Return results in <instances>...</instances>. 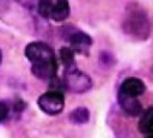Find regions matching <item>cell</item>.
Returning <instances> with one entry per match:
<instances>
[{
	"label": "cell",
	"instance_id": "1",
	"mask_svg": "<svg viewBox=\"0 0 153 138\" xmlns=\"http://www.w3.org/2000/svg\"><path fill=\"white\" fill-rule=\"evenodd\" d=\"M25 55L31 62L32 73L42 80H53L56 77L57 64L54 50L44 42H31L25 48Z\"/></svg>",
	"mask_w": 153,
	"mask_h": 138
},
{
	"label": "cell",
	"instance_id": "2",
	"mask_svg": "<svg viewBox=\"0 0 153 138\" xmlns=\"http://www.w3.org/2000/svg\"><path fill=\"white\" fill-rule=\"evenodd\" d=\"M124 30L141 40H146L151 32V20L147 13L141 8H131L128 11V14L123 24Z\"/></svg>",
	"mask_w": 153,
	"mask_h": 138
},
{
	"label": "cell",
	"instance_id": "3",
	"mask_svg": "<svg viewBox=\"0 0 153 138\" xmlns=\"http://www.w3.org/2000/svg\"><path fill=\"white\" fill-rule=\"evenodd\" d=\"M63 85L66 86V89H68L72 92L81 94L91 89L92 80L86 73L81 72L74 66H71V67H67L65 71Z\"/></svg>",
	"mask_w": 153,
	"mask_h": 138
},
{
	"label": "cell",
	"instance_id": "4",
	"mask_svg": "<svg viewBox=\"0 0 153 138\" xmlns=\"http://www.w3.org/2000/svg\"><path fill=\"white\" fill-rule=\"evenodd\" d=\"M38 107L49 115H56L62 112L65 106V97L63 95L57 90H50L48 92H44L42 96H39Z\"/></svg>",
	"mask_w": 153,
	"mask_h": 138
},
{
	"label": "cell",
	"instance_id": "5",
	"mask_svg": "<svg viewBox=\"0 0 153 138\" xmlns=\"http://www.w3.org/2000/svg\"><path fill=\"white\" fill-rule=\"evenodd\" d=\"M67 40L71 43V48L78 53H86L92 43L91 37L80 30H74L73 32H71Z\"/></svg>",
	"mask_w": 153,
	"mask_h": 138
},
{
	"label": "cell",
	"instance_id": "6",
	"mask_svg": "<svg viewBox=\"0 0 153 138\" xmlns=\"http://www.w3.org/2000/svg\"><path fill=\"white\" fill-rule=\"evenodd\" d=\"M145 89H146V86L142 80H140L137 78H128L121 84L118 94L137 98L140 95H142L145 92Z\"/></svg>",
	"mask_w": 153,
	"mask_h": 138
},
{
	"label": "cell",
	"instance_id": "7",
	"mask_svg": "<svg viewBox=\"0 0 153 138\" xmlns=\"http://www.w3.org/2000/svg\"><path fill=\"white\" fill-rule=\"evenodd\" d=\"M118 103H120L121 108L128 115H130V116H137L142 112L141 103L139 102L137 98H134V97H129V96H124L122 94H118Z\"/></svg>",
	"mask_w": 153,
	"mask_h": 138
},
{
	"label": "cell",
	"instance_id": "8",
	"mask_svg": "<svg viewBox=\"0 0 153 138\" xmlns=\"http://www.w3.org/2000/svg\"><path fill=\"white\" fill-rule=\"evenodd\" d=\"M139 130L145 134L153 136V106L148 107L141 114L139 120Z\"/></svg>",
	"mask_w": 153,
	"mask_h": 138
},
{
	"label": "cell",
	"instance_id": "9",
	"mask_svg": "<svg viewBox=\"0 0 153 138\" xmlns=\"http://www.w3.org/2000/svg\"><path fill=\"white\" fill-rule=\"evenodd\" d=\"M69 16V4L67 1H56L53 4L50 18L55 22H62Z\"/></svg>",
	"mask_w": 153,
	"mask_h": 138
},
{
	"label": "cell",
	"instance_id": "10",
	"mask_svg": "<svg viewBox=\"0 0 153 138\" xmlns=\"http://www.w3.org/2000/svg\"><path fill=\"white\" fill-rule=\"evenodd\" d=\"M68 118L73 124H85L90 119V112L85 107H78L69 113Z\"/></svg>",
	"mask_w": 153,
	"mask_h": 138
},
{
	"label": "cell",
	"instance_id": "11",
	"mask_svg": "<svg viewBox=\"0 0 153 138\" xmlns=\"http://www.w3.org/2000/svg\"><path fill=\"white\" fill-rule=\"evenodd\" d=\"M74 50L71 48V47H62L59 52L60 54V59L62 61V64L67 67H71L73 66V62H74Z\"/></svg>",
	"mask_w": 153,
	"mask_h": 138
},
{
	"label": "cell",
	"instance_id": "12",
	"mask_svg": "<svg viewBox=\"0 0 153 138\" xmlns=\"http://www.w3.org/2000/svg\"><path fill=\"white\" fill-rule=\"evenodd\" d=\"M53 1H49V0H42L38 2L37 5V8H38V13L44 17V18H49L50 17V13H51V8H53Z\"/></svg>",
	"mask_w": 153,
	"mask_h": 138
},
{
	"label": "cell",
	"instance_id": "13",
	"mask_svg": "<svg viewBox=\"0 0 153 138\" xmlns=\"http://www.w3.org/2000/svg\"><path fill=\"white\" fill-rule=\"evenodd\" d=\"M7 114H8V108H7V106H6L2 101H0V121L5 120V118L7 116Z\"/></svg>",
	"mask_w": 153,
	"mask_h": 138
},
{
	"label": "cell",
	"instance_id": "14",
	"mask_svg": "<svg viewBox=\"0 0 153 138\" xmlns=\"http://www.w3.org/2000/svg\"><path fill=\"white\" fill-rule=\"evenodd\" d=\"M1 56H2V55H1V50H0V64H1Z\"/></svg>",
	"mask_w": 153,
	"mask_h": 138
},
{
	"label": "cell",
	"instance_id": "15",
	"mask_svg": "<svg viewBox=\"0 0 153 138\" xmlns=\"http://www.w3.org/2000/svg\"><path fill=\"white\" fill-rule=\"evenodd\" d=\"M146 138H153V136H148V137H146Z\"/></svg>",
	"mask_w": 153,
	"mask_h": 138
}]
</instances>
